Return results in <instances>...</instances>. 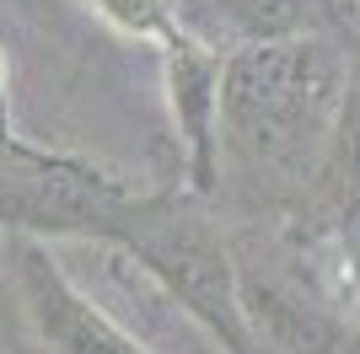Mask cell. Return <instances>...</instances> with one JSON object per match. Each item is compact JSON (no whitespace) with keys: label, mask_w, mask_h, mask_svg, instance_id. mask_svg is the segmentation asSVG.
Segmentation results:
<instances>
[{"label":"cell","mask_w":360,"mask_h":354,"mask_svg":"<svg viewBox=\"0 0 360 354\" xmlns=\"http://www.w3.org/2000/svg\"><path fill=\"white\" fill-rule=\"evenodd\" d=\"M355 48L339 32L274 38L221 59V150L258 193L312 199Z\"/></svg>","instance_id":"cell-1"},{"label":"cell","mask_w":360,"mask_h":354,"mask_svg":"<svg viewBox=\"0 0 360 354\" xmlns=\"http://www.w3.org/2000/svg\"><path fill=\"white\" fill-rule=\"evenodd\" d=\"M108 247L135 258L162 284L167 301L188 322H199V333L221 354H264L253 339V322H248V301H242V268L226 247L221 225L205 209V193L194 188L135 193L108 236Z\"/></svg>","instance_id":"cell-2"},{"label":"cell","mask_w":360,"mask_h":354,"mask_svg":"<svg viewBox=\"0 0 360 354\" xmlns=\"http://www.w3.org/2000/svg\"><path fill=\"white\" fill-rule=\"evenodd\" d=\"M129 199L135 193L119 177L97 172L86 162H70V156L16 145L0 129V225L11 236H44V242L86 236V242L108 247Z\"/></svg>","instance_id":"cell-3"},{"label":"cell","mask_w":360,"mask_h":354,"mask_svg":"<svg viewBox=\"0 0 360 354\" xmlns=\"http://www.w3.org/2000/svg\"><path fill=\"white\" fill-rule=\"evenodd\" d=\"M11 274L22 311L49 354H146L135 333H124L91 295L65 280L44 236H11Z\"/></svg>","instance_id":"cell-4"},{"label":"cell","mask_w":360,"mask_h":354,"mask_svg":"<svg viewBox=\"0 0 360 354\" xmlns=\"http://www.w3.org/2000/svg\"><path fill=\"white\" fill-rule=\"evenodd\" d=\"M172 22L188 38L210 44L215 54H237L274 38H301V32H339L355 22L360 0H167Z\"/></svg>","instance_id":"cell-5"},{"label":"cell","mask_w":360,"mask_h":354,"mask_svg":"<svg viewBox=\"0 0 360 354\" xmlns=\"http://www.w3.org/2000/svg\"><path fill=\"white\" fill-rule=\"evenodd\" d=\"M221 59L210 44L188 38L183 27L167 32L162 65H167V97L172 118L183 134V177L188 188L210 199L226 177V150H221Z\"/></svg>","instance_id":"cell-6"},{"label":"cell","mask_w":360,"mask_h":354,"mask_svg":"<svg viewBox=\"0 0 360 354\" xmlns=\"http://www.w3.org/2000/svg\"><path fill=\"white\" fill-rule=\"evenodd\" d=\"M312 204L345 236H360V48H355V70H349V91H345V107H339V124H333L328 156L317 172Z\"/></svg>","instance_id":"cell-7"}]
</instances>
